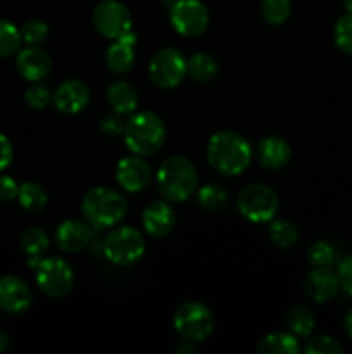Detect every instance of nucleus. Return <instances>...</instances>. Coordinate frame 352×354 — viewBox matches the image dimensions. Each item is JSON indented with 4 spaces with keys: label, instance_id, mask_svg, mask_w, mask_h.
<instances>
[{
    "label": "nucleus",
    "instance_id": "f257e3e1",
    "mask_svg": "<svg viewBox=\"0 0 352 354\" xmlns=\"http://www.w3.org/2000/svg\"><path fill=\"white\" fill-rule=\"evenodd\" d=\"M207 161L224 176H237L248 168L252 161V147L240 133L223 130L214 133L207 142Z\"/></svg>",
    "mask_w": 352,
    "mask_h": 354
},
{
    "label": "nucleus",
    "instance_id": "f03ea898",
    "mask_svg": "<svg viewBox=\"0 0 352 354\" xmlns=\"http://www.w3.org/2000/svg\"><path fill=\"white\" fill-rule=\"evenodd\" d=\"M81 213L92 228L104 230L121 223L128 213V203L123 194L113 187H93L83 196Z\"/></svg>",
    "mask_w": 352,
    "mask_h": 354
},
{
    "label": "nucleus",
    "instance_id": "7ed1b4c3",
    "mask_svg": "<svg viewBox=\"0 0 352 354\" xmlns=\"http://www.w3.org/2000/svg\"><path fill=\"white\" fill-rule=\"evenodd\" d=\"M155 180L159 192L169 203H185L199 189V173L195 165L185 156H171L162 161Z\"/></svg>",
    "mask_w": 352,
    "mask_h": 354
},
{
    "label": "nucleus",
    "instance_id": "20e7f679",
    "mask_svg": "<svg viewBox=\"0 0 352 354\" xmlns=\"http://www.w3.org/2000/svg\"><path fill=\"white\" fill-rule=\"evenodd\" d=\"M123 137L131 154L145 158L155 154L164 145L166 124L159 114L152 111H140L126 120Z\"/></svg>",
    "mask_w": 352,
    "mask_h": 354
},
{
    "label": "nucleus",
    "instance_id": "39448f33",
    "mask_svg": "<svg viewBox=\"0 0 352 354\" xmlns=\"http://www.w3.org/2000/svg\"><path fill=\"white\" fill-rule=\"evenodd\" d=\"M238 213L252 223H269L280 209V197L264 183H251L244 187L237 197Z\"/></svg>",
    "mask_w": 352,
    "mask_h": 354
},
{
    "label": "nucleus",
    "instance_id": "423d86ee",
    "mask_svg": "<svg viewBox=\"0 0 352 354\" xmlns=\"http://www.w3.org/2000/svg\"><path fill=\"white\" fill-rule=\"evenodd\" d=\"M173 327L183 341L202 342L213 334L214 315L209 306L200 301H186L179 304L173 317Z\"/></svg>",
    "mask_w": 352,
    "mask_h": 354
},
{
    "label": "nucleus",
    "instance_id": "0eeeda50",
    "mask_svg": "<svg viewBox=\"0 0 352 354\" xmlns=\"http://www.w3.org/2000/svg\"><path fill=\"white\" fill-rule=\"evenodd\" d=\"M102 252L117 266H131L145 252V239L133 227H114L104 239Z\"/></svg>",
    "mask_w": 352,
    "mask_h": 354
},
{
    "label": "nucleus",
    "instance_id": "6e6552de",
    "mask_svg": "<svg viewBox=\"0 0 352 354\" xmlns=\"http://www.w3.org/2000/svg\"><path fill=\"white\" fill-rule=\"evenodd\" d=\"M35 279L45 296L52 299H61L71 292L75 286V272L66 259L52 256L41 258L35 266Z\"/></svg>",
    "mask_w": 352,
    "mask_h": 354
},
{
    "label": "nucleus",
    "instance_id": "1a4fd4ad",
    "mask_svg": "<svg viewBox=\"0 0 352 354\" xmlns=\"http://www.w3.org/2000/svg\"><path fill=\"white\" fill-rule=\"evenodd\" d=\"M186 75V57L175 47L159 48L148 62V78L159 88H176Z\"/></svg>",
    "mask_w": 352,
    "mask_h": 354
},
{
    "label": "nucleus",
    "instance_id": "9d476101",
    "mask_svg": "<svg viewBox=\"0 0 352 354\" xmlns=\"http://www.w3.org/2000/svg\"><path fill=\"white\" fill-rule=\"evenodd\" d=\"M169 21L182 37H200L209 26V10L202 0H173L169 6Z\"/></svg>",
    "mask_w": 352,
    "mask_h": 354
},
{
    "label": "nucleus",
    "instance_id": "9b49d317",
    "mask_svg": "<svg viewBox=\"0 0 352 354\" xmlns=\"http://www.w3.org/2000/svg\"><path fill=\"white\" fill-rule=\"evenodd\" d=\"M92 23L95 30L109 40H116L133 30L130 10L117 0H102L97 3L93 7Z\"/></svg>",
    "mask_w": 352,
    "mask_h": 354
},
{
    "label": "nucleus",
    "instance_id": "f8f14e48",
    "mask_svg": "<svg viewBox=\"0 0 352 354\" xmlns=\"http://www.w3.org/2000/svg\"><path fill=\"white\" fill-rule=\"evenodd\" d=\"M33 303V292L23 279L16 275L0 277V310L9 315H23Z\"/></svg>",
    "mask_w": 352,
    "mask_h": 354
},
{
    "label": "nucleus",
    "instance_id": "ddd939ff",
    "mask_svg": "<svg viewBox=\"0 0 352 354\" xmlns=\"http://www.w3.org/2000/svg\"><path fill=\"white\" fill-rule=\"evenodd\" d=\"M116 180L126 192L138 194L148 187L152 180V169L141 156H128L116 166Z\"/></svg>",
    "mask_w": 352,
    "mask_h": 354
},
{
    "label": "nucleus",
    "instance_id": "4468645a",
    "mask_svg": "<svg viewBox=\"0 0 352 354\" xmlns=\"http://www.w3.org/2000/svg\"><path fill=\"white\" fill-rule=\"evenodd\" d=\"M17 73L28 82H43L52 73V57L40 45H28L17 52Z\"/></svg>",
    "mask_w": 352,
    "mask_h": 354
},
{
    "label": "nucleus",
    "instance_id": "2eb2a0df",
    "mask_svg": "<svg viewBox=\"0 0 352 354\" xmlns=\"http://www.w3.org/2000/svg\"><path fill=\"white\" fill-rule=\"evenodd\" d=\"M90 88L81 80H66L54 90L52 104L62 114H78L88 106Z\"/></svg>",
    "mask_w": 352,
    "mask_h": 354
},
{
    "label": "nucleus",
    "instance_id": "dca6fc26",
    "mask_svg": "<svg viewBox=\"0 0 352 354\" xmlns=\"http://www.w3.org/2000/svg\"><path fill=\"white\" fill-rule=\"evenodd\" d=\"M304 290L314 303H328L340 290V280L328 266H314L304 280Z\"/></svg>",
    "mask_w": 352,
    "mask_h": 354
},
{
    "label": "nucleus",
    "instance_id": "f3484780",
    "mask_svg": "<svg viewBox=\"0 0 352 354\" xmlns=\"http://www.w3.org/2000/svg\"><path fill=\"white\" fill-rule=\"evenodd\" d=\"M144 228L148 235L155 239L166 237L173 232L176 225V211L171 204L166 201H152L141 214Z\"/></svg>",
    "mask_w": 352,
    "mask_h": 354
},
{
    "label": "nucleus",
    "instance_id": "a211bd4d",
    "mask_svg": "<svg viewBox=\"0 0 352 354\" xmlns=\"http://www.w3.org/2000/svg\"><path fill=\"white\" fill-rule=\"evenodd\" d=\"M92 225L81 220H66L57 227L54 234V242L61 251L78 252L85 249L92 241Z\"/></svg>",
    "mask_w": 352,
    "mask_h": 354
},
{
    "label": "nucleus",
    "instance_id": "6ab92c4d",
    "mask_svg": "<svg viewBox=\"0 0 352 354\" xmlns=\"http://www.w3.org/2000/svg\"><path fill=\"white\" fill-rule=\"evenodd\" d=\"M137 33L133 30L128 31L123 37L113 40L106 50V64L116 75H124L130 71L137 61Z\"/></svg>",
    "mask_w": 352,
    "mask_h": 354
},
{
    "label": "nucleus",
    "instance_id": "aec40b11",
    "mask_svg": "<svg viewBox=\"0 0 352 354\" xmlns=\"http://www.w3.org/2000/svg\"><path fill=\"white\" fill-rule=\"evenodd\" d=\"M255 156L259 165L264 166L266 169H282L292 159V147L285 138L269 135L259 142L255 147Z\"/></svg>",
    "mask_w": 352,
    "mask_h": 354
},
{
    "label": "nucleus",
    "instance_id": "412c9836",
    "mask_svg": "<svg viewBox=\"0 0 352 354\" xmlns=\"http://www.w3.org/2000/svg\"><path fill=\"white\" fill-rule=\"evenodd\" d=\"M106 97L110 109L116 114H121V116L133 114L138 106L137 90H135V86L131 83L124 82V80H117V82L110 83Z\"/></svg>",
    "mask_w": 352,
    "mask_h": 354
},
{
    "label": "nucleus",
    "instance_id": "4be33fe9",
    "mask_svg": "<svg viewBox=\"0 0 352 354\" xmlns=\"http://www.w3.org/2000/svg\"><path fill=\"white\" fill-rule=\"evenodd\" d=\"M19 245L21 251L28 256V265H30L31 268H35V266L40 263V259L45 256V252L48 251L50 239L45 234L43 228L30 227L21 234Z\"/></svg>",
    "mask_w": 352,
    "mask_h": 354
},
{
    "label": "nucleus",
    "instance_id": "5701e85b",
    "mask_svg": "<svg viewBox=\"0 0 352 354\" xmlns=\"http://www.w3.org/2000/svg\"><path fill=\"white\" fill-rule=\"evenodd\" d=\"M186 73L193 82H213L219 73V62L209 52H197L192 57L186 59Z\"/></svg>",
    "mask_w": 352,
    "mask_h": 354
},
{
    "label": "nucleus",
    "instance_id": "b1692460",
    "mask_svg": "<svg viewBox=\"0 0 352 354\" xmlns=\"http://www.w3.org/2000/svg\"><path fill=\"white\" fill-rule=\"evenodd\" d=\"M299 351V339L290 332H271L257 346V353L261 354H295Z\"/></svg>",
    "mask_w": 352,
    "mask_h": 354
},
{
    "label": "nucleus",
    "instance_id": "393cba45",
    "mask_svg": "<svg viewBox=\"0 0 352 354\" xmlns=\"http://www.w3.org/2000/svg\"><path fill=\"white\" fill-rule=\"evenodd\" d=\"M17 201L26 213H41L48 204V194L40 183L24 182L19 185Z\"/></svg>",
    "mask_w": 352,
    "mask_h": 354
},
{
    "label": "nucleus",
    "instance_id": "a878e982",
    "mask_svg": "<svg viewBox=\"0 0 352 354\" xmlns=\"http://www.w3.org/2000/svg\"><path fill=\"white\" fill-rule=\"evenodd\" d=\"M286 327H289L290 334L295 335L297 339H306L313 334L314 327H316V318H314L311 308L297 304L286 315Z\"/></svg>",
    "mask_w": 352,
    "mask_h": 354
},
{
    "label": "nucleus",
    "instance_id": "bb28decb",
    "mask_svg": "<svg viewBox=\"0 0 352 354\" xmlns=\"http://www.w3.org/2000/svg\"><path fill=\"white\" fill-rule=\"evenodd\" d=\"M228 190L219 183H207L197 190V203L207 211H221L228 206Z\"/></svg>",
    "mask_w": 352,
    "mask_h": 354
},
{
    "label": "nucleus",
    "instance_id": "cd10ccee",
    "mask_svg": "<svg viewBox=\"0 0 352 354\" xmlns=\"http://www.w3.org/2000/svg\"><path fill=\"white\" fill-rule=\"evenodd\" d=\"M269 237L280 249H292L299 242V228L289 220L269 221Z\"/></svg>",
    "mask_w": 352,
    "mask_h": 354
},
{
    "label": "nucleus",
    "instance_id": "c85d7f7f",
    "mask_svg": "<svg viewBox=\"0 0 352 354\" xmlns=\"http://www.w3.org/2000/svg\"><path fill=\"white\" fill-rule=\"evenodd\" d=\"M259 12L268 24L282 26L292 14V2L290 0H262Z\"/></svg>",
    "mask_w": 352,
    "mask_h": 354
},
{
    "label": "nucleus",
    "instance_id": "c756f323",
    "mask_svg": "<svg viewBox=\"0 0 352 354\" xmlns=\"http://www.w3.org/2000/svg\"><path fill=\"white\" fill-rule=\"evenodd\" d=\"M21 31L10 21L0 17V57H9L16 54L21 47Z\"/></svg>",
    "mask_w": 352,
    "mask_h": 354
},
{
    "label": "nucleus",
    "instance_id": "7c9ffc66",
    "mask_svg": "<svg viewBox=\"0 0 352 354\" xmlns=\"http://www.w3.org/2000/svg\"><path fill=\"white\" fill-rule=\"evenodd\" d=\"M333 38L338 50H342L347 55H352V14L351 12L338 17L333 28Z\"/></svg>",
    "mask_w": 352,
    "mask_h": 354
},
{
    "label": "nucleus",
    "instance_id": "2f4dec72",
    "mask_svg": "<svg viewBox=\"0 0 352 354\" xmlns=\"http://www.w3.org/2000/svg\"><path fill=\"white\" fill-rule=\"evenodd\" d=\"M19 31L21 38L28 45H41L48 37V24L40 17H33V19H28Z\"/></svg>",
    "mask_w": 352,
    "mask_h": 354
},
{
    "label": "nucleus",
    "instance_id": "473e14b6",
    "mask_svg": "<svg viewBox=\"0 0 352 354\" xmlns=\"http://www.w3.org/2000/svg\"><path fill=\"white\" fill-rule=\"evenodd\" d=\"M24 100H26L28 106L33 107V109H45V107L50 106L52 100H54V92H52L50 86L45 85V83L35 82L33 85L26 90V93H24Z\"/></svg>",
    "mask_w": 352,
    "mask_h": 354
},
{
    "label": "nucleus",
    "instance_id": "72a5a7b5",
    "mask_svg": "<svg viewBox=\"0 0 352 354\" xmlns=\"http://www.w3.org/2000/svg\"><path fill=\"white\" fill-rule=\"evenodd\" d=\"M304 353L307 354H340L344 353L340 342L330 335H317L309 339L304 346Z\"/></svg>",
    "mask_w": 352,
    "mask_h": 354
},
{
    "label": "nucleus",
    "instance_id": "f704fd0d",
    "mask_svg": "<svg viewBox=\"0 0 352 354\" xmlns=\"http://www.w3.org/2000/svg\"><path fill=\"white\" fill-rule=\"evenodd\" d=\"M307 259L313 266H330L335 261V249L324 241H317L307 249Z\"/></svg>",
    "mask_w": 352,
    "mask_h": 354
},
{
    "label": "nucleus",
    "instance_id": "c9c22d12",
    "mask_svg": "<svg viewBox=\"0 0 352 354\" xmlns=\"http://www.w3.org/2000/svg\"><path fill=\"white\" fill-rule=\"evenodd\" d=\"M124 124H126V121H123L121 114L114 113L100 121V130H102V133L109 135V137H119L124 131Z\"/></svg>",
    "mask_w": 352,
    "mask_h": 354
},
{
    "label": "nucleus",
    "instance_id": "e433bc0d",
    "mask_svg": "<svg viewBox=\"0 0 352 354\" xmlns=\"http://www.w3.org/2000/svg\"><path fill=\"white\" fill-rule=\"evenodd\" d=\"M338 280H340V289L345 294L352 296V254H349L338 266Z\"/></svg>",
    "mask_w": 352,
    "mask_h": 354
},
{
    "label": "nucleus",
    "instance_id": "4c0bfd02",
    "mask_svg": "<svg viewBox=\"0 0 352 354\" xmlns=\"http://www.w3.org/2000/svg\"><path fill=\"white\" fill-rule=\"evenodd\" d=\"M17 192H19V185L16 180L7 175L0 176V203H10L17 199Z\"/></svg>",
    "mask_w": 352,
    "mask_h": 354
},
{
    "label": "nucleus",
    "instance_id": "58836bf2",
    "mask_svg": "<svg viewBox=\"0 0 352 354\" xmlns=\"http://www.w3.org/2000/svg\"><path fill=\"white\" fill-rule=\"evenodd\" d=\"M12 158H14L12 144H10V140L6 137V135L0 133V171L9 168V165L12 162Z\"/></svg>",
    "mask_w": 352,
    "mask_h": 354
},
{
    "label": "nucleus",
    "instance_id": "ea45409f",
    "mask_svg": "<svg viewBox=\"0 0 352 354\" xmlns=\"http://www.w3.org/2000/svg\"><path fill=\"white\" fill-rule=\"evenodd\" d=\"M199 349H197L195 342H190V341H183L182 346L175 349L176 354H195Z\"/></svg>",
    "mask_w": 352,
    "mask_h": 354
},
{
    "label": "nucleus",
    "instance_id": "a19ab883",
    "mask_svg": "<svg viewBox=\"0 0 352 354\" xmlns=\"http://www.w3.org/2000/svg\"><path fill=\"white\" fill-rule=\"evenodd\" d=\"M10 346V337L7 335V332H3L0 328V353H6Z\"/></svg>",
    "mask_w": 352,
    "mask_h": 354
},
{
    "label": "nucleus",
    "instance_id": "79ce46f5",
    "mask_svg": "<svg viewBox=\"0 0 352 354\" xmlns=\"http://www.w3.org/2000/svg\"><path fill=\"white\" fill-rule=\"evenodd\" d=\"M344 330H345V334H347L349 337L352 339V310H349L347 315H345V318H344Z\"/></svg>",
    "mask_w": 352,
    "mask_h": 354
},
{
    "label": "nucleus",
    "instance_id": "37998d69",
    "mask_svg": "<svg viewBox=\"0 0 352 354\" xmlns=\"http://www.w3.org/2000/svg\"><path fill=\"white\" fill-rule=\"evenodd\" d=\"M344 7L347 12L352 14V0H344Z\"/></svg>",
    "mask_w": 352,
    "mask_h": 354
}]
</instances>
